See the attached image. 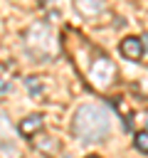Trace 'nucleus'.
Instances as JSON below:
<instances>
[{
    "mask_svg": "<svg viewBox=\"0 0 148 158\" xmlns=\"http://www.w3.org/2000/svg\"><path fill=\"white\" fill-rule=\"evenodd\" d=\"M42 116L39 114H32V116H27V118H22L20 121V136H25V138H32V136H37L39 131H42Z\"/></svg>",
    "mask_w": 148,
    "mask_h": 158,
    "instance_id": "20e7f679",
    "label": "nucleus"
},
{
    "mask_svg": "<svg viewBox=\"0 0 148 158\" xmlns=\"http://www.w3.org/2000/svg\"><path fill=\"white\" fill-rule=\"evenodd\" d=\"M7 91H10V84L5 79H0V94H7Z\"/></svg>",
    "mask_w": 148,
    "mask_h": 158,
    "instance_id": "1a4fd4ad",
    "label": "nucleus"
},
{
    "mask_svg": "<svg viewBox=\"0 0 148 158\" xmlns=\"http://www.w3.org/2000/svg\"><path fill=\"white\" fill-rule=\"evenodd\" d=\"M74 5H76V10H79L84 17H96V15L104 12V7H106L104 0H74Z\"/></svg>",
    "mask_w": 148,
    "mask_h": 158,
    "instance_id": "423d86ee",
    "label": "nucleus"
},
{
    "mask_svg": "<svg viewBox=\"0 0 148 158\" xmlns=\"http://www.w3.org/2000/svg\"><path fill=\"white\" fill-rule=\"evenodd\" d=\"M121 54L126 59H141L143 57V42L138 37H126L121 42Z\"/></svg>",
    "mask_w": 148,
    "mask_h": 158,
    "instance_id": "39448f33",
    "label": "nucleus"
},
{
    "mask_svg": "<svg viewBox=\"0 0 148 158\" xmlns=\"http://www.w3.org/2000/svg\"><path fill=\"white\" fill-rule=\"evenodd\" d=\"M113 72H116V67L111 64V59H106V57H99V59L94 62L91 72H89V79H91V84H94V86H99V89H106V86L111 84V79H113Z\"/></svg>",
    "mask_w": 148,
    "mask_h": 158,
    "instance_id": "7ed1b4c3",
    "label": "nucleus"
},
{
    "mask_svg": "<svg viewBox=\"0 0 148 158\" xmlns=\"http://www.w3.org/2000/svg\"><path fill=\"white\" fill-rule=\"evenodd\" d=\"M133 146H136L141 153H148V131H138L136 138H133Z\"/></svg>",
    "mask_w": 148,
    "mask_h": 158,
    "instance_id": "0eeeda50",
    "label": "nucleus"
},
{
    "mask_svg": "<svg viewBox=\"0 0 148 158\" xmlns=\"http://www.w3.org/2000/svg\"><path fill=\"white\" fill-rule=\"evenodd\" d=\"M25 47H27V52H30L35 59H49V57H54V52H57L54 35H52V30H49L44 22H35V25L27 30V35H25Z\"/></svg>",
    "mask_w": 148,
    "mask_h": 158,
    "instance_id": "f03ea898",
    "label": "nucleus"
},
{
    "mask_svg": "<svg viewBox=\"0 0 148 158\" xmlns=\"http://www.w3.org/2000/svg\"><path fill=\"white\" fill-rule=\"evenodd\" d=\"M10 136H12V128H10L7 118L0 114V143H2V141H10Z\"/></svg>",
    "mask_w": 148,
    "mask_h": 158,
    "instance_id": "6e6552de",
    "label": "nucleus"
},
{
    "mask_svg": "<svg viewBox=\"0 0 148 158\" xmlns=\"http://www.w3.org/2000/svg\"><path fill=\"white\" fill-rule=\"evenodd\" d=\"M64 158H69V156H64Z\"/></svg>",
    "mask_w": 148,
    "mask_h": 158,
    "instance_id": "9b49d317",
    "label": "nucleus"
},
{
    "mask_svg": "<svg viewBox=\"0 0 148 158\" xmlns=\"http://www.w3.org/2000/svg\"><path fill=\"white\" fill-rule=\"evenodd\" d=\"M111 131V121H109V114L101 109V106H94V104H84L76 109L74 114V133L81 138V141H101L106 138Z\"/></svg>",
    "mask_w": 148,
    "mask_h": 158,
    "instance_id": "f257e3e1",
    "label": "nucleus"
},
{
    "mask_svg": "<svg viewBox=\"0 0 148 158\" xmlns=\"http://www.w3.org/2000/svg\"><path fill=\"white\" fill-rule=\"evenodd\" d=\"M86 158H99V156H86Z\"/></svg>",
    "mask_w": 148,
    "mask_h": 158,
    "instance_id": "9d476101",
    "label": "nucleus"
}]
</instances>
